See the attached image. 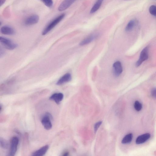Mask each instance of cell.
Here are the masks:
<instances>
[{
	"mask_svg": "<svg viewBox=\"0 0 156 156\" xmlns=\"http://www.w3.org/2000/svg\"><path fill=\"white\" fill-rule=\"evenodd\" d=\"M65 15V14H62L52 21L44 30L42 35H46L53 29L64 19Z\"/></svg>",
	"mask_w": 156,
	"mask_h": 156,
	"instance_id": "6da1fadb",
	"label": "cell"
},
{
	"mask_svg": "<svg viewBox=\"0 0 156 156\" xmlns=\"http://www.w3.org/2000/svg\"><path fill=\"white\" fill-rule=\"evenodd\" d=\"M0 42L6 49L13 50L17 47V45L12 40L3 37H0Z\"/></svg>",
	"mask_w": 156,
	"mask_h": 156,
	"instance_id": "7a4b0ae2",
	"label": "cell"
},
{
	"mask_svg": "<svg viewBox=\"0 0 156 156\" xmlns=\"http://www.w3.org/2000/svg\"><path fill=\"white\" fill-rule=\"evenodd\" d=\"M52 118L51 114L47 112L44 115L41 120L42 123L44 128L46 130L51 129L52 127L51 121V120Z\"/></svg>",
	"mask_w": 156,
	"mask_h": 156,
	"instance_id": "3957f363",
	"label": "cell"
},
{
	"mask_svg": "<svg viewBox=\"0 0 156 156\" xmlns=\"http://www.w3.org/2000/svg\"><path fill=\"white\" fill-rule=\"evenodd\" d=\"M19 140L16 137H14L10 141V148L9 153V156H13L15 154L17 149Z\"/></svg>",
	"mask_w": 156,
	"mask_h": 156,
	"instance_id": "277c9868",
	"label": "cell"
},
{
	"mask_svg": "<svg viewBox=\"0 0 156 156\" xmlns=\"http://www.w3.org/2000/svg\"><path fill=\"white\" fill-rule=\"evenodd\" d=\"M149 58V48L147 46L145 47L141 51L139 59L136 62V66L139 67L143 62L147 60Z\"/></svg>",
	"mask_w": 156,
	"mask_h": 156,
	"instance_id": "5b68a950",
	"label": "cell"
},
{
	"mask_svg": "<svg viewBox=\"0 0 156 156\" xmlns=\"http://www.w3.org/2000/svg\"><path fill=\"white\" fill-rule=\"evenodd\" d=\"M77 0H64L58 7L59 12H63L66 10L73 4Z\"/></svg>",
	"mask_w": 156,
	"mask_h": 156,
	"instance_id": "8992f818",
	"label": "cell"
},
{
	"mask_svg": "<svg viewBox=\"0 0 156 156\" xmlns=\"http://www.w3.org/2000/svg\"><path fill=\"white\" fill-rule=\"evenodd\" d=\"M39 20V17L37 15H33L27 18L25 20V23L27 25H33L37 23Z\"/></svg>",
	"mask_w": 156,
	"mask_h": 156,
	"instance_id": "52a82bcc",
	"label": "cell"
},
{
	"mask_svg": "<svg viewBox=\"0 0 156 156\" xmlns=\"http://www.w3.org/2000/svg\"><path fill=\"white\" fill-rule=\"evenodd\" d=\"M114 74L116 76H119L123 72V67L121 62L117 61L113 65Z\"/></svg>",
	"mask_w": 156,
	"mask_h": 156,
	"instance_id": "ba28073f",
	"label": "cell"
},
{
	"mask_svg": "<svg viewBox=\"0 0 156 156\" xmlns=\"http://www.w3.org/2000/svg\"><path fill=\"white\" fill-rule=\"evenodd\" d=\"M150 137L151 135L148 133L141 135L136 139V143L138 144L143 143L149 140Z\"/></svg>",
	"mask_w": 156,
	"mask_h": 156,
	"instance_id": "9c48e42d",
	"label": "cell"
},
{
	"mask_svg": "<svg viewBox=\"0 0 156 156\" xmlns=\"http://www.w3.org/2000/svg\"><path fill=\"white\" fill-rule=\"evenodd\" d=\"M64 95L61 93H55L52 95L50 97L49 99L53 100L59 104L60 102L63 99Z\"/></svg>",
	"mask_w": 156,
	"mask_h": 156,
	"instance_id": "30bf717a",
	"label": "cell"
},
{
	"mask_svg": "<svg viewBox=\"0 0 156 156\" xmlns=\"http://www.w3.org/2000/svg\"><path fill=\"white\" fill-rule=\"evenodd\" d=\"M1 32L2 34L8 35H13L15 33V30L13 28L7 26L2 27L1 29Z\"/></svg>",
	"mask_w": 156,
	"mask_h": 156,
	"instance_id": "8fae6325",
	"label": "cell"
},
{
	"mask_svg": "<svg viewBox=\"0 0 156 156\" xmlns=\"http://www.w3.org/2000/svg\"><path fill=\"white\" fill-rule=\"evenodd\" d=\"M71 79V76L70 74L68 73L62 77L57 83V85L59 86L70 81Z\"/></svg>",
	"mask_w": 156,
	"mask_h": 156,
	"instance_id": "7c38bea8",
	"label": "cell"
},
{
	"mask_svg": "<svg viewBox=\"0 0 156 156\" xmlns=\"http://www.w3.org/2000/svg\"><path fill=\"white\" fill-rule=\"evenodd\" d=\"M49 146L48 145H46L41 148L40 149L36 151L33 153L32 156H42L44 155L47 152Z\"/></svg>",
	"mask_w": 156,
	"mask_h": 156,
	"instance_id": "4fadbf2b",
	"label": "cell"
},
{
	"mask_svg": "<svg viewBox=\"0 0 156 156\" xmlns=\"http://www.w3.org/2000/svg\"><path fill=\"white\" fill-rule=\"evenodd\" d=\"M138 23V20L136 19L131 20L127 24L126 30V32H129L131 31L137 25Z\"/></svg>",
	"mask_w": 156,
	"mask_h": 156,
	"instance_id": "5bb4252c",
	"label": "cell"
},
{
	"mask_svg": "<svg viewBox=\"0 0 156 156\" xmlns=\"http://www.w3.org/2000/svg\"><path fill=\"white\" fill-rule=\"evenodd\" d=\"M98 36L97 34L92 35L83 40L81 41L80 45L83 46L87 44L96 38Z\"/></svg>",
	"mask_w": 156,
	"mask_h": 156,
	"instance_id": "9a60e30c",
	"label": "cell"
},
{
	"mask_svg": "<svg viewBox=\"0 0 156 156\" xmlns=\"http://www.w3.org/2000/svg\"><path fill=\"white\" fill-rule=\"evenodd\" d=\"M104 0H97L91 9L90 13L93 14L97 12L101 7Z\"/></svg>",
	"mask_w": 156,
	"mask_h": 156,
	"instance_id": "2e32d148",
	"label": "cell"
},
{
	"mask_svg": "<svg viewBox=\"0 0 156 156\" xmlns=\"http://www.w3.org/2000/svg\"><path fill=\"white\" fill-rule=\"evenodd\" d=\"M132 138L133 135L132 134H128L123 138L122 141V143L123 144L129 143L131 142Z\"/></svg>",
	"mask_w": 156,
	"mask_h": 156,
	"instance_id": "e0dca14e",
	"label": "cell"
},
{
	"mask_svg": "<svg viewBox=\"0 0 156 156\" xmlns=\"http://www.w3.org/2000/svg\"><path fill=\"white\" fill-rule=\"evenodd\" d=\"M0 144L1 147L4 149H7L9 147V144L8 142L3 138H1L0 139Z\"/></svg>",
	"mask_w": 156,
	"mask_h": 156,
	"instance_id": "ac0fdd59",
	"label": "cell"
},
{
	"mask_svg": "<svg viewBox=\"0 0 156 156\" xmlns=\"http://www.w3.org/2000/svg\"><path fill=\"white\" fill-rule=\"evenodd\" d=\"M134 107L136 110L139 111L141 110L142 106L141 102L138 101H136L134 103Z\"/></svg>",
	"mask_w": 156,
	"mask_h": 156,
	"instance_id": "d6986e66",
	"label": "cell"
},
{
	"mask_svg": "<svg viewBox=\"0 0 156 156\" xmlns=\"http://www.w3.org/2000/svg\"><path fill=\"white\" fill-rule=\"evenodd\" d=\"M149 10L151 15L156 17V6L153 5L151 6Z\"/></svg>",
	"mask_w": 156,
	"mask_h": 156,
	"instance_id": "ffe728a7",
	"label": "cell"
},
{
	"mask_svg": "<svg viewBox=\"0 0 156 156\" xmlns=\"http://www.w3.org/2000/svg\"><path fill=\"white\" fill-rule=\"evenodd\" d=\"M41 1L48 7H51L53 5V2L52 0H41Z\"/></svg>",
	"mask_w": 156,
	"mask_h": 156,
	"instance_id": "44dd1931",
	"label": "cell"
},
{
	"mask_svg": "<svg viewBox=\"0 0 156 156\" xmlns=\"http://www.w3.org/2000/svg\"><path fill=\"white\" fill-rule=\"evenodd\" d=\"M102 123V121H100L97 123L94 126V131L96 132L98 128Z\"/></svg>",
	"mask_w": 156,
	"mask_h": 156,
	"instance_id": "7402d4cb",
	"label": "cell"
},
{
	"mask_svg": "<svg viewBox=\"0 0 156 156\" xmlns=\"http://www.w3.org/2000/svg\"><path fill=\"white\" fill-rule=\"evenodd\" d=\"M151 94L152 96L156 99V88H153L151 91Z\"/></svg>",
	"mask_w": 156,
	"mask_h": 156,
	"instance_id": "603a6c76",
	"label": "cell"
},
{
	"mask_svg": "<svg viewBox=\"0 0 156 156\" xmlns=\"http://www.w3.org/2000/svg\"><path fill=\"white\" fill-rule=\"evenodd\" d=\"M6 0H1V6L4 3Z\"/></svg>",
	"mask_w": 156,
	"mask_h": 156,
	"instance_id": "cb8c5ba5",
	"label": "cell"
},
{
	"mask_svg": "<svg viewBox=\"0 0 156 156\" xmlns=\"http://www.w3.org/2000/svg\"><path fill=\"white\" fill-rule=\"evenodd\" d=\"M69 155V153L67 152H65L63 155V156H67Z\"/></svg>",
	"mask_w": 156,
	"mask_h": 156,
	"instance_id": "d4e9b609",
	"label": "cell"
},
{
	"mask_svg": "<svg viewBox=\"0 0 156 156\" xmlns=\"http://www.w3.org/2000/svg\"><path fill=\"white\" fill-rule=\"evenodd\" d=\"M2 110V107L1 105V107H0V112H1Z\"/></svg>",
	"mask_w": 156,
	"mask_h": 156,
	"instance_id": "484cf974",
	"label": "cell"
},
{
	"mask_svg": "<svg viewBox=\"0 0 156 156\" xmlns=\"http://www.w3.org/2000/svg\"><path fill=\"white\" fill-rule=\"evenodd\" d=\"M126 1H128V0H126Z\"/></svg>",
	"mask_w": 156,
	"mask_h": 156,
	"instance_id": "4316f807",
	"label": "cell"
}]
</instances>
